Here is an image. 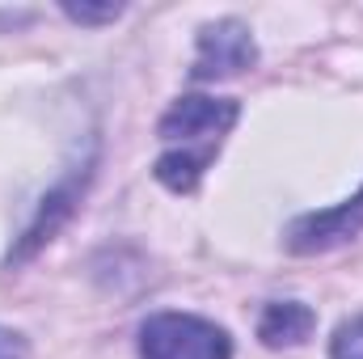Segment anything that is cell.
Returning <instances> with one entry per match:
<instances>
[{"instance_id": "obj_1", "label": "cell", "mask_w": 363, "mask_h": 359, "mask_svg": "<svg viewBox=\"0 0 363 359\" xmlns=\"http://www.w3.org/2000/svg\"><path fill=\"white\" fill-rule=\"evenodd\" d=\"M237 118H241V106L233 97H207V93L178 97L157 123V136L165 144L152 170L157 182L169 186L174 194H190L211 170V161L220 157L224 136L237 127Z\"/></svg>"}, {"instance_id": "obj_2", "label": "cell", "mask_w": 363, "mask_h": 359, "mask_svg": "<svg viewBox=\"0 0 363 359\" xmlns=\"http://www.w3.org/2000/svg\"><path fill=\"white\" fill-rule=\"evenodd\" d=\"M140 359H233V338L199 313H152L140 326Z\"/></svg>"}, {"instance_id": "obj_3", "label": "cell", "mask_w": 363, "mask_h": 359, "mask_svg": "<svg viewBox=\"0 0 363 359\" xmlns=\"http://www.w3.org/2000/svg\"><path fill=\"white\" fill-rule=\"evenodd\" d=\"M258 60V43L250 34V26H241L237 17L211 21L199 30V47H194V64L190 77L194 81H220V77H237L245 68H254Z\"/></svg>"}, {"instance_id": "obj_4", "label": "cell", "mask_w": 363, "mask_h": 359, "mask_svg": "<svg viewBox=\"0 0 363 359\" xmlns=\"http://www.w3.org/2000/svg\"><path fill=\"white\" fill-rule=\"evenodd\" d=\"M363 233V190L351 194L347 203L338 207H325V211H308L300 220L287 224V250L291 254H325V250H338L347 241H355Z\"/></svg>"}, {"instance_id": "obj_5", "label": "cell", "mask_w": 363, "mask_h": 359, "mask_svg": "<svg viewBox=\"0 0 363 359\" xmlns=\"http://www.w3.org/2000/svg\"><path fill=\"white\" fill-rule=\"evenodd\" d=\"M85 182H89V165L81 170V174H72V178L64 182V186H55L47 199H43V207H38V216H34V224L26 228V237H21V245L9 254V263H21V258H30L43 241H51L55 237V228L77 211V203H81V190H85Z\"/></svg>"}, {"instance_id": "obj_6", "label": "cell", "mask_w": 363, "mask_h": 359, "mask_svg": "<svg viewBox=\"0 0 363 359\" xmlns=\"http://www.w3.org/2000/svg\"><path fill=\"white\" fill-rule=\"evenodd\" d=\"M317 330V313L300 300H274L258 317V338L267 347H300Z\"/></svg>"}, {"instance_id": "obj_7", "label": "cell", "mask_w": 363, "mask_h": 359, "mask_svg": "<svg viewBox=\"0 0 363 359\" xmlns=\"http://www.w3.org/2000/svg\"><path fill=\"white\" fill-rule=\"evenodd\" d=\"M330 359H363V313L342 321L330 338Z\"/></svg>"}, {"instance_id": "obj_8", "label": "cell", "mask_w": 363, "mask_h": 359, "mask_svg": "<svg viewBox=\"0 0 363 359\" xmlns=\"http://www.w3.org/2000/svg\"><path fill=\"white\" fill-rule=\"evenodd\" d=\"M64 13H68L77 26H106V21H118V17H123L118 4H101V9H97V4H72V0L64 4Z\"/></svg>"}, {"instance_id": "obj_9", "label": "cell", "mask_w": 363, "mask_h": 359, "mask_svg": "<svg viewBox=\"0 0 363 359\" xmlns=\"http://www.w3.org/2000/svg\"><path fill=\"white\" fill-rule=\"evenodd\" d=\"M0 359H26V338L9 326H0Z\"/></svg>"}]
</instances>
